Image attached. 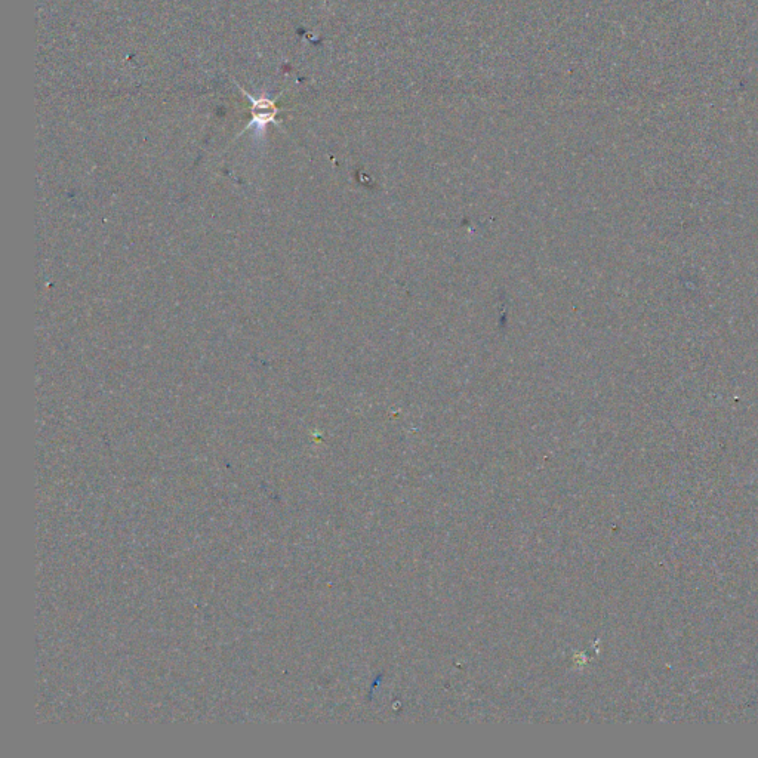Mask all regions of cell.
<instances>
[{"label":"cell","mask_w":758,"mask_h":758,"mask_svg":"<svg viewBox=\"0 0 758 758\" xmlns=\"http://www.w3.org/2000/svg\"><path fill=\"white\" fill-rule=\"evenodd\" d=\"M240 91L243 92L246 100L251 103V122H249V126L255 125L260 131H264L268 123L276 122V116L280 112L279 107L276 106V100H271V98L267 97H252L243 88H240Z\"/></svg>","instance_id":"6da1fadb"}]
</instances>
